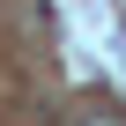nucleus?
I'll list each match as a JSON object with an SVG mask.
<instances>
[{
  "label": "nucleus",
  "instance_id": "obj_1",
  "mask_svg": "<svg viewBox=\"0 0 126 126\" xmlns=\"http://www.w3.org/2000/svg\"><path fill=\"white\" fill-rule=\"evenodd\" d=\"M82 126H126V111H119V104H89V119H82Z\"/></svg>",
  "mask_w": 126,
  "mask_h": 126
}]
</instances>
